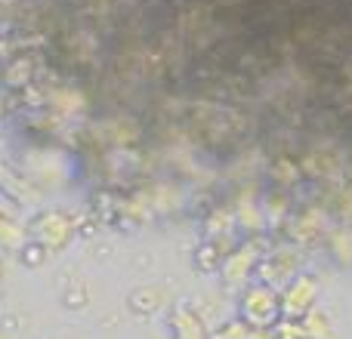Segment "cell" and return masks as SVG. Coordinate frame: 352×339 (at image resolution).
<instances>
[{"label": "cell", "instance_id": "6da1fadb", "mask_svg": "<svg viewBox=\"0 0 352 339\" xmlns=\"http://www.w3.org/2000/svg\"><path fill=\"white\" fill-rule=\"evenodd\" d=\"M281 315V299L272 287L260 284V287H250L244 290L241 296V321H248L250 327H272Z\"/></svg>", "mask_w": 352, "mask_h": 339}, {"label": "cell", "instance_id": "7a4b0ae2", "mask_svg": "<svg viewBox=\"0 0 352 339\" xmlns=\"http://www.w3.org/2000/svg\"><path fill=\"white\" fill-rule=\"evenodd\" d=\"M318 296V284L316 278H309V274H300L297 281H294L291 287H287L285 299H281V315L285 318H306L312 312V303H316Z\"/></svg>", "mask_w": 352, "mask_h": 339}, {"label": "cell", "instance_id": "3957f363", "mask_svg": "<svg viewBox=\"0 0 352 339\" xmlns=\"http://www.w3.org/2000/svg\"><path fill=\"white\" fill-rule=\"evenodd\" d=\"M34 235L43 247L56 250L72 237V222H68L62 213H43V216L34 222Z\"/></svg>", "mask_w": 352, "mask_h": 339}, {"label": "cell", "instance_id": "277c9868", "mask_svg": "<svg viewBox=\"0 0 352 339\" xmlns=\"http://www.w3.org/2000/svg\"><path fill=\"white\" fill-rule=\"evenodd\" d=\"M170 336L173 339H210L207 327L201 324V318L186 305H176L170 312Z\"/></svg>", "mask_w": 352, "mask_h": 339}, {"label": "cell", "instance_id": "5b68a950", "mask_svg": "<svg viewBox=\"0 0 352 339\" xmlns=\"http://www.w3.org/2000/svg\"><path fill=\"white\" fill-rule=\"evenodd\" d=\"M303 330H306V339H331V324L322 312H309L303 318Z\"/></svg>", "mask_w": 352, "mask_h": 339}, {"label": "cell", "instance_id": "8992f818", "mask_svg": "<svg viewBox=\"0 0 352 339\" xmlns=\"http://www.w3.org/2000/svg\"><path fill=\"white\" fill-rule=\"evenodd\" d=\"M130 309L136 312V315H155V312L161 309L158 303V290H140L130 296Z\"/></svg>", "mask_w": 352, "mask_h": 339}, {"label": "cell", "instance_id": "52a82bcc", "mask_svg": "<svg viewBox=\"0 0 352 339\" xmlns=\"http://www.w3.org/2000/svg\"><path fill=\"white\" fill-rule=\"evenodd\" d=\"M250 262H254V253H250V250H244V256H232L229 266H226V281H229V284L241 281L244 274H248Z\"/></svg>", "mask_w": 352, "mask_h": 339}, {"label": "cell", "instance_id": "ba28073f", "mask_svg": "<svg viewBox=\"0 0 352 339\" xmlns=\"http://www.w3.org/2000/svg\"><path fill=\"white\" fill-rule=\"evenodd\" d=\"M19 237H22L19 225L0 213V247H19Z\"/></svg>", "mask_w": 352, "mask_h": 339}]
</instances>
